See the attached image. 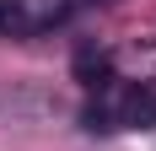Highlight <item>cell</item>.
Here are the masks:
<instances>
[{
    "instance_id": "cell-1",
    "label": "cell",
    "mask_w": 156,
    "mask_h": 151,
    "mask_svg": "<svg viewBox=\"0 0 156 151\" xmlns=\"http://www.w3.org/2000/svg\"><path fill=\"white\" fill-rule=\"evenodd\" d=\"M102 97H92L86 124L92 130H156V87L129 81V87H97Z\"/></svg>"
},
{
    "instance_id": "cell-2",
    "label": "cell",
    "mask_w": 156,
    "mask_h": 151,
    "mask_svg": "<svg viewBox=\"0 0 156 151\" xmlns=\"http://www.w3.org/2000/svg\"><path fill=\"white\" fill-rule=\"evenodd\" d=\"M76 76L86 81V87H108L113 76H108V54L102 49H81L76 54Z\"/></svg>"
},
{
    "instance_id": "cell-3",
    "label": "cell",
    "mask_w": 156,
    "mask_h": 151,
    "mask_svg": "<svg viewBox=\"0 0 156 151\" xmlns=\"http://www.w3.org/2000/svg\"><path fill=\"white\" fill-rule=\"evenodd\" d=\"M22 32V0H0V38Z\"/></svg>"
}]
</instances>
